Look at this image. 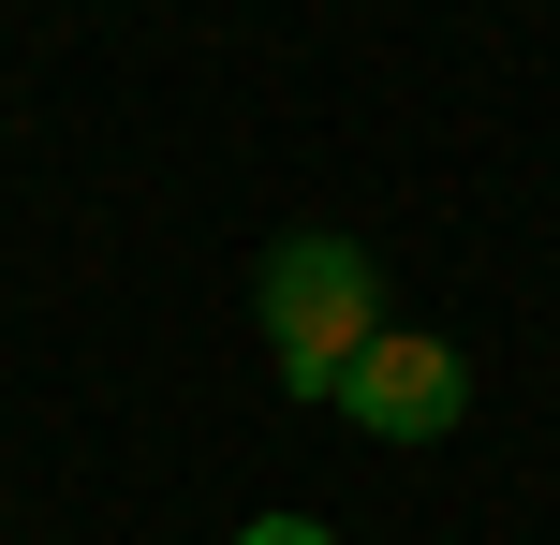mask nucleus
<instances>
[{
  "mask_svg": "<svg viewBox=\"0 0 560 545\" xmlns=\"http://www.w3.org/2000/svg\"><path fill=\"white\" fill-rule=\"evenodd\" d=\"M252 295H266V354H280V383L339 413V383H354V354L384 340V265H369L354 236H280Z\"/></svg>",
  "mask_w": 560,
  "mask_h": 545,
  "instance_id": "f257e3e1",
  "label": "nucleus"
},
{
  "mask_svg": "<svg viewBox=\"0 0 560 545\" xmlns=\"http://www.w3.org/2000/svg\"><path fill=\"white\" fill-rule=\"evenodd\" d=\"M339 413H354L369 442H443L457 413H472V354H457V340H413V324H384V340L354 354V383H339Z\"/></svg>",
  "mask_w": 560,
  "mask_h": 545,
  "instance_id": "f03ea898",
  "label": "nucleus"
},
{
  "mask_svg": "<svg viewBox=\"0 0 560 545\" xmlns=\"http://www.w3.org/2000/svg\"><path fill=\"white\" fill-rule=\"evenodd\" d=\"M236 545H339V531H325V517H252Z\"/></svg>",
  "mask_w": 560,
  "mask_h": 545,
  "instance_id": "7ed1b4c3",
  "label": "nucleus"
}]
</instances>
